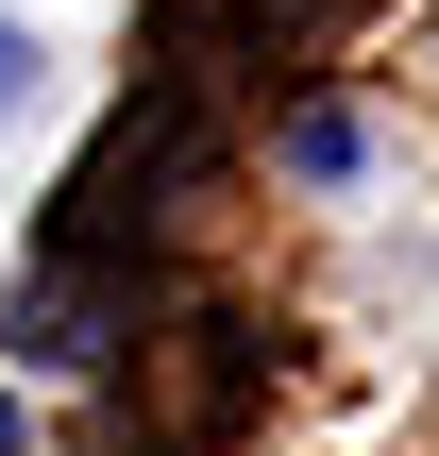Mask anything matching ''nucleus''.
I'll use <instances>...</instances> for the list:
<instances>
[{
    "mask_svg": "<svg viewBox=\"0 0 439 456\" xmlns=\"http://www.w3.org/2000/svg\"><path fill=\"white\" fill-rule=\"evenodd\" d=\"M0 456H34V423H17V389H0Z\"/></svg>",
    "mask_w": 439,
    "mask_h": 456,
    "instance_id": "3",
    "label": "nucleus"
},
{
    "mask_svg": "<svg viewBox=\"0 0 439 456\" xmlns=\"http://www.w3.org/2000/svg\"><path fill=\"white\" fill-rule=\"evenodd\" d=\"M355 152H372V135H355V118H338V102H321V118H288V169H305V186H338V169H355Z\"/></svg>",
    "mask_w": 439,
    "mask_h": 456,
    "instance_id": "1",
    "label": "nucleus"
},
{
    "mask_svg": "<svg viewBox=\"0 0 439 456\" xmlns=\"http://www.w3.org/2000/svg\"><path fill=\"white\" fill-rule=\"evenodd\" d=\"M17 102H34V34L0 17V118H17Z\"/></svg>",
    "mask_w": 439,
    "mask_h": 456,
    "instance_id": "2",
    "label": "nucleus"
}]
</instances>
